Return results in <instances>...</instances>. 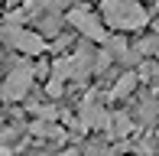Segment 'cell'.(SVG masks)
I'll return each instance as SVG.
<instances>
[{
    "label": "cell",
    "mask_w": 159,
    "mask_h": 156,
    "mask_svg": "<svg viewBox=\"0 0 159 156\" xmlns=\"http://www.w3.org/2000/svg\"><path fill=\"white\" fill-rule=\"evenodd\" d=\"M101 20L117 33H136L149 23V13L140 0H101Z\"/></svg>",
    "instance_id": "obj_1"
},
{
    "label": "cell",
    "mask_w": 159,
    "mask_h": 156,
    "mask_svg": "<svg viewBox=\"0 0 159 156\" xmlns=\"http://www.w3.org/2000/svg\"><path fill=\"white\" fill-rule=\"evenodd\" d=\"M91 72H94V52L88 46H78L75 52L55 59V65H52V78L62 85L65 81H84V78H91Z\"/></svg>",
    "instance_id": "obj_2"
},
{
    "label": "cell",
    "mask_w": 159,
    "mask_h": 156,
    "mask_svg": "<svg viewBox=\"0 0 159 156\" xmlns=\"http://www.w3.org/2000/svg\"><path fill=\"white\" fill-rule=\"evenodd\" d=\"M65 23H68L75 33H81L88 42H101V46H107V39H111V36H107L104 20L94 16L84 3L81 7H68V10H65Z\"/></svg>",
    "instance_id": "obj_3"
},
{
    "label": "cell",
    "mask_w": 159,
    "mask_h": 156,
    "mask_svg": "<svg viewBox=\"0 0 159 156\" xmlns=\"http://www.w3.org/2000/svg\"><path fill=\"white\" fill-rule=\"evenodd\" d=\"M0 39H3L10 49L23 52V55H42V52H49V42L42 39L36 30H30V26L3 23V26H0Z\"/></svg>",
    "instance_id": "obj_4"
},
{
    "label": "cell",
    "mask_w": 159,
    "mask_h": 156,
    "mask_svg": "<svg viewBox=\"0 0 159 156\" xmlns=\"http://www.w3.org/2000/svg\"><path fill=\"white\" fill-rule=\"evenodd\" d=\"M33 78H36V68L26 65V62H20V65L3 78L0 98H7V101H23V98L30 94V88H33Z\"/></svg>",
    "instance_id": "obj_5"
},
{
    "label": "cell",
    "mask_w": 159,
    "mask_h": 156,
    "mask_svg": "<svg viewBox=\"0 0 159 156\" xmlns=\"http://www.w3.org/2000/svg\"><path fill=\"white\" fill-rule=\"evenodd\" d=\"M75 127H81V130H101V133H107V127H111V114H107V108L98 101L94 94H88V98L81 101V108H78Z\"/></svg>",
    "instance_id": "obj_6"
},
{
    "label": "cell",
    "mask_w": 159,
    "mask_h": 156,
    "mask_svg": "<svg viewBox=\"0 0 159 156\" xmlns=\"http://www.w3.org/2000/svg\"><path fill=\"white\" fill-rule=\"evenodd\" d=\"M133 133V117L127 114V111H117V114H111V127H107L104 137L107 140H124Z\"/></svg>",
    "instance_id": "obj_7"
},
{
    "label": "cell",
    "mask_w": 159,
    "mask_h": 156,
    "mask_svg": "<svg viewBox=\"0 0 159 156\" xmlns=\"http://www.w3.org/2000/svg\"><path fill=\"white\" fill-rule=\"evenodd\" d=\"M62 20H65V13H62V10H49V13H42L39 20H33V23H36V33L46 39V36H59Z\"/></svg>",
    "instance_id": "obj_8"
},
{
    "label": "cell",
    "mask_w": 159,
    "mask_h": 156,
    "mask_svg": "<svg viewBox=\"0 0 159 156\" xmlns=\"http://www.w3.org/2000/svg\"><path fill=\"white\" fill-rule=\"evenodd\" d=\"M30 133L39 140H55V143H62L65 140V130L55 120H30Z\"/></svg>",
    "instance_id": "obj_9"
},
{
    "label": "cell",
    "mask_w": 159,
    "mask_h": 156,
    "mask_svg": "<svg viewBox=\"0 0 159 156\" xmlns=\"http://www.w3.org/2000/svg\"><path fill=\"white\" fill-rule=\"evenodd\" d=\"M136 81H140V75H136V72H124V75L117 78V85L111 88V94H107V98H111V101H124V98H130V94H133V88H136Z\"/></svg>",
    "instance_id": "obj_10"
},
{
    "label": "cell",
    "mask_w": 159,
    "mask_h": 156,
    "mask_svg": "<svg viewBox=\"0 0 159 156\" xmlns=\"http://www.w3.org/2000/svg\"><path fill=\"white\" fill-rule=\"evenodd\" d=\"M140 52H146V55H153V59L159 62V36H149V39H143V42H136V55Z\"/></svg>",
    "instance_id": "obj_11"
},
{
    "label": "cell",
    "mask_w": 159,
    "mask_h": 156,
    "mask_svg": "<svg viewBox=\"0 0 159 156\" xmlns=\"http://www.w3.org/2000/svg\"><path fill=\"white\" fill-rule=\"evenodd\" d=\"M156 114H159V104H156V101H149V98H146V101L140 104V120H146V124H149V120H153Z\"/></svg>",
    "instance_id": "obj_12"
},
{
    "label": "cell",
    "mask_w": 159,
    "mask_h": 156,
    "mask_svg": "<svg viewBox=\"0 0 159 156\" xmlns=\"http://www.w3.org/2000/svg\"><path fill=\"white\" fill-rule=\"evenodd\" d=\"M16 127L13 124H3V120H0V146H7V143H13V140H16Z\"/></svg>",
    "instance_id": "obj_13"
},
{
    "label": "cell",
    "mask_w": 159,
    "mask_h": 156,
    "mask_svg": "<svg viewBox=\"0 0 159 156\" xmlns=\"http://www.w3.org/2000/svg\"><path fill=\"white\" fill-rule=\"evenodd\" d=\"M136 75H143V78H149V81H153V78L159 75V62H143Z\"/></svg>",
    "instance_id": "obj_14"
},
{
    "label": "cell",
    "mask_w": 159,
    "mask_h": 156,
    "mask_svg": "<svg viewBox=\"0 0 159 156\" xmlns=\"http://www.w3.org/2000/svg\"><path fill=\"white\" fill-rule=\"evenodd\" d=\"M62 91H65V85H62V81H55V78H49L46 94H49V98H62Z\"/></svg>",
    "instance_id": "obj_15"
},
{
    "label": "cell",
    "mask_w": 159,
    "mask_h": 156,
    "mask_svg": "<svg viewBox=\"0 0 159 156\" xmlns=\"http://www.w3.org/2000/svg\"><path fill=\"white\" fill-rule=\"evenodd\" d=\"M20 3H26V0H3V7H20Z\"/></svg>",
    "instance_id": "obj_16"
},
{
    "label": "cell",
    "mask_w": 159,
    "mask_h": 156,
    "mask_svg": "<svg viewBox=\"0 0 159 156\" xmlns=\"http://www.w3.org/2000/svg\"><path fill=\"white\" fill-rule=\"evenodd\" d=\"M59 156H81V153H78V150H62Z\"/></svg>",
    "instance_id": "obj_17"
},
{
    "label": "cell",
    "mask_w": 159,
    "mask_h": 156,
    "mask_svg": "<svg viewBox=\"0 0 159 156\" xmlns=\"http://www.w3.org/2000/svg\"><path fill=\"white\" fill-rule=\"evenodd\" d=\"M0 156H10V150H7V146H0Z\"/></svg>",
    "instance_id": "obj_18"
},
{
    "label": "cell",
    "mask_w": 159,
    "mask_h": 156,
    "mask_svg": "<svg viewBox=\"0 0 159 156\" xmlns=\"http://www.w3.org/2000/svg\"><path fill=\"white\" fill-rule=\"evenodd\" d=\"M0 55H3V49H0Z\"/></svg>",
    "instance_id": "obj_19"
},
{
    "label": "cell",
    "mask_w": 159,
    "mask_h": 156,
    "mask_svg": "<svg viewBox=\"0 0 159 156\" xmlns=\"http://www.w3.org/2000/svg\"><path fill=\"white\" fill-rule=\"evenodd\" d=\"M156 91H159V88H156Z\"/></svg>",
    "instance_id": "obj_20"
}]
</instances>
